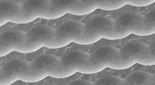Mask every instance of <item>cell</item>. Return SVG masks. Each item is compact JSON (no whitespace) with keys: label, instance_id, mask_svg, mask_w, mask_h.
Returning <instances> with one entry per match:
<instances>
[{"label":"cell","instance_id":"cell-1","mask_svg":"<svg viewBox=\"0 0 155 85\" xmlns=\"http://www.w3.org/2000/svg\"><path fill=\"white\" fill-rule=\"evenodd\" d=\"M44 47L60 48L56 28L39 25L32 27L26 32L12 30L6 42L7 50L9 53L14 51L29 53Z\"/></svg>","mask_w":155,"mask_h":85},{"label":"cell","instance_id":"cell-2","mask_svg":"<svg viewBox=\"0 0 155 85\" xmlns=\"http://www.w3.org/2000/svg\"><path fill=\"white\" fill-rule=\"evenodd\" d=\"M120 27L126 37L132 34L147 36L155 33V9L144 15L133 12L122 14Z\"/></svg>","mask_w":155,"mask_h":85},{"label":"cell","instance_id":"cell-3","mask_svg":"<svg viewBox=\"0 0 155 85\" xmlns=\"http://www.w3.org/2000/svg\"><path fill=\"white\" fill-rule=\"evenodd\" d=\"M119 51L122 58L130 67L137 63L155 65V40L148 44L140 41L129 42Z\"/></svg>","mask_w":155,"mask_h":85},{"label":"cell","instance_id":"cell-4","mask_svg":"<svg viewBox=\"0 0 155 85\" xmlns=\"http://www.w3.org/2000/svg\"><path fill=\"white\" fill-rule=\"evenodd\" d=\"M90 59L92 74L107 68L118 70L126 69L119 49L112 46H102L96 49L90 54Z\"/></svg>","mask_w":155,"mask_h":85},{"label":"cell","instance_id":"cell-5","mask_svg":"<svg viewBox=\"0 0 155 85\" xmlns=\"http://www.w3.org/2000/svg\"><path fill=\"white\" fill-rule=\"evenodd\" d=\"M114 20L105 16L91 18L84 24L81 44L88 45L102 38L112 39Z\"/></svg>","mask_w":155,"mask_h":85},{"label":"cell","instance_id":"cell-6","mask_svg":"<svg viewBox=\"0 0 155 85\" xmlns=\"http://www.w3.org/2000/svg\"><path fill=\"white\" fill-rule=\"evenodd\" d=\"M60 59L66 77L77 72L92 74L90 54L85 52L71 51L62 55Z\"/></svg>","mask_w":155,"mask_h":85},{"label":"cell","instance_id":"cell-7","mask_svg":"<svg viewBox=\"0 0 155 85\" xmlns=\"http://www.w3.org/2000/svg\"><path fill=\"white\" fill-rule=\"evenodd\" d=\"M50 0H27L21 5V11L13 23L25 24L38 18L45 19Z\"/></svg>","mask_w":155,"mask_h":85},{"label":"cell","instance_id":"cell-8","mask_svg":"<svg viewBox=\"0 0 155 85\" xmlns=\"http://www.w3.org/2000/svg\"><path fill=\"white\" fill-rule=\"evenodd\" d=\"M84 24L70 20L64 22L56 28L61 47L71 42L81 44Z\"/></svg>","mask_w":155,"mask_h":85},{"label":"cell","instance_id":"cell-9","mask_svg":"<svg viewBox=\"0 0 155 85\" xmlns=\"http://www.w3.org/2000/svg\"><path fill=\"white\" fill-rule=\"evenodd\" d=\"M21 11V4L15 2L4 1L0 2V26L13 23Z\"/></svg>","mask_w":155,"mask_h":85},{"label":"cell","instance_id":"cell-10","mask_svg":"<svg viewBox=\"0 0 155 85\" xmlns=\"http://www.w3.org/2000/svg\"><path fill=\"white\" fill-rule=\"evenodd\" d=\"M124 80V85H153V74L145 71L131 73Z\"/></svg>","mask_w":155,"mask_h":85},{"label":"cell","instance_id":"cell-11","mask_svg":"<svg viewBox=\"0 0 155 85\" xmlns=\"http://www.w3.org/2000/svg\"><path fill=\"white\" fill-rule=\"evenodd\" d=\"M94 85H124V79L114 75H107L102 77L97 80Z\"/></svg>","mask_w":155,"mask_h":85},{"label":"cell","instance_id":"cell-12","mask_svg":"<svg viewBox=\"0 0 155 85\" xmlns=\"http://www.w3.org/2000/svg\"><path fill=\"white\" fill-rule=\"evenodd\" d=\"M68 84L71 85H94V83H93L88 80L83 79H78L73 80L70 82Z\"/></svg>","mask_w":155,"mask_h":85},{"label":"cell","instance_id":"cell-13","mask_svg":"<svg viewBox=\"0 0 155 85\" xmlns=\"http://www.w3.org/2000/svg\"><path fill=\"white\" fill-rule=\"evenodd\" d=\"M153 84L155 85V73L153 74Z\"/></svg>","mask_w":155,"mask_h":85}]
</instances>
